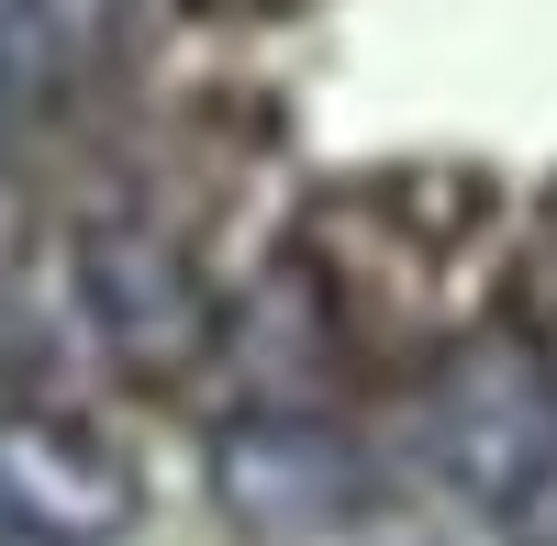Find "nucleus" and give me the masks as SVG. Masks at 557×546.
Wrapping results in <instances>:
<instances>
[{
	"instance_id": "f257e3e1",
	"label": "nucleus",
	"mask_w": 557,
	"mask_h": 546,
	"mask_svg": "<svg viewBox=\"0 0 557 546\" xmlns=\"http://www.w3.org/2000/svg\"><path fill=\"white\" fill-rule=\"evenodd\" d=\"M78 301L134 380H178L212 357V290L157 223H89L78 235Z\"/></svg>"
},
{
	"instance_id": "f03ea898",
	"label": "nucleus",
	"mask_w": 557,
	"mask_h": 546,
	"mask_svg": "<svg viewBox=\"0 0 557 546\" xmlns=\"http://www.w3.org/2000/svg\"><path fill=\"white\" fill-rule=\"evenodd\" d=\"M424 446L446 458L457 491H480L491 513H513V491L557 458V380L524 346L457 357V369L435 380V401H424Z\"/></svg>"
},
{
	"instance_id": "7ed1b4c3",
	"label": "nucleus",
	"mask_w": 557,
	"mask_h": 546,
	"mask_svg": "<svg viewBox=\"0 0 557 546\" xmlns=\"http://www.w3.org/2000/svg\"><path fill=\"white\" fill-rule=\"evenodd\" d=\"M223 502L246 524H335L357 502V469H346V446L312 435V424H246L223 446Z\"/></svg>"
},
{
	"instance_id": "20e7f679",
	"label": "nucleus",
	"mask_w": 557,
	"mask_h": 546,
	"mask_svg": "<svg viewBox=\"0 0 557 546\" xmlns=\"http://www.w3.org/2000/svg\"><path fill=\"white\" fill-rule=\"evenodd\" d=\"M0 546H67V524H57V513H45V502H34V491L12 480V469H0Z\"/></svg>"
},
{
	"instance_id": "39448f33",
	"label": "nucleus",
	"mask_w": 557,
	"mask_h": 546,
	"mask_svg": "<svg viewBox=\"0 0 557 546\" xmlns=\"http://www.w3.org/2000/svg\"><path fill=\"white\" fill-rule=\"evenodd\" d=\"M502 524H513V546H557V458L513 491V513H502Z\"/></svg>"
},
{
	"instance_id": "423d86ee",
	"label": "nucleus",
	"mask_w": 557,
	"mask_h": 546,
	"mask_svg": "<svg viewBox=\"0 0 557 546\" xmlns=\"http://www.w3.org/2000/svg\"><path fill=\"white\" fill-rule=\"evenodd\" d=\"M23 101H34V45H0V146H12Z\"/></svg>"
},
{
	"instance_id": "0eeeda50",
	"label": "nucleus",
	"mask_w": 557,
	"mask_h": 546,
	"mask_svg": "<svg viewBox=\"0 0 557 546\" xmlns=\"http://www.w3.org/2000/svg\"><path fill=\"white\" fill-rule=\"evenodd\" d=\"M45 23H57V0H0V45H34L45 57Z\"/></svg>"
}]
</instances>
